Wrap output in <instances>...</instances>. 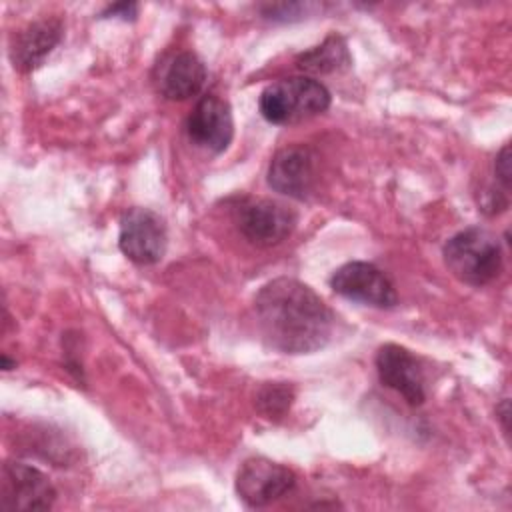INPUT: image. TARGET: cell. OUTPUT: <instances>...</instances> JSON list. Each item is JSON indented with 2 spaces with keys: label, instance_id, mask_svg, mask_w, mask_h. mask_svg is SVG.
Returning a JSON list of instances; mask_svg holds the SVG:
<instances>
[{
  "label": "cell",
  "instance_id": "obj_15",
  "mask_svg": "<svg viewBox=\"0 0 512 512\" xmlns=\"http://www.w3.org/2000/svg\"><path fill=\"white\" fill-rule=\"evenodd\" d=\"M292 400H294L292 386L284 382H268L256 394V408L260 410L262 416L270 420H278L290 410Z\"/></svg>",
  "mask_w": 512,
  "mask_h": 512
},
{
  "label": "cell",
  "instance_id": "obj_4",
  "mask_svg": "<svg viewBox=\"0 0 512 512\" xmlns=\"http://www.w3.org/2000/svg\"><path fill=\"white\" fill-rule=\"evenodd\" d=\"M234 222L240 234L262 248L276 246L296 228V212L268 198H242L234 206Z\"/></svg>",
  "mask_w": 512,
  "mask_h": 512
},
{
  "label": "cell",
  "instance_id": "obj_16",
  "mask_svg": "<svg viewBox=\"0 0 512 512\" xmlns=\"http://www.w3.org/2000/svg\"><path fill=\"white\" fill-rule=\"evenodd\" d=\"M494 174L496 180L502 184V188L508 192L510 190V148L508 144L498 152L494 160Z\"/></svg>",
  "mask_w": 512,
  "mask_h": 512
},
{
  "label": "cell",
  "instance_id": "obj_8",
  "mask_svg": "<svg viewBox=\"0 0 512 512\" xmlns=\"http://www.w3.org/2000/svg\"><path fill=\"white\" fill-rule=\"evenodd\" d=\"M56 502L50 478L26 462H6L0 480V506L4 510H48Z\"/></svg>",
  "mask_w": 512,
  "mask_h": 512
},
{
  "label": "cell",
  "instance_id": "obj_2",
  "mask_svg": "<svg viewBox=\"0 0 512 512\" xmlns=\"http://www.w3.org/2000/svg\"><path fill=\"white\" fill-rule=\"evenodd\" d=\"M328 88L310 76H292L268 84L258 98L264 120L278 126H290L310 120L330 108Z\"/></svg>",
  "mask_w": 512,
  "mask_h": 512
},
{
  "label": "cell",
  "instance_id": "obj_6",
  "mask_svg": "<svg viewBox=\"0 0 512 512\" xmlns=\"http://www.w3.org/2000/svg\"><path fill=\"white\" fill-rule=\"evenodd\" d=\"M296 486V474L268 458H248L236 472V494L250 508H262L286 496Z\"/></svg>",
  "mask_w": 512,
  "mask_h": 512
},
{
  "label": "cell",
  "instance_id": "obj_3",
  "mask_svg": "<svg viewBox=\"0 0 512 512\" xmlns=\"http://www.w3.org/2000/svg\"><path fill=\"white\" fill-rule=\"evenodd\" d=\"M444 262L448 270L464 284L484 286L492 282L504 264V254L498 238L480 226H470L456 232L444 244Z\"/></svg>",
  "mask_w": 512,
  "mask_h": 512
},
{
  "label": "cell",
  "instance_id": "obj_1",
  "mask_svg": "<svg viewBox=\"0 0 512 512\" xmlns=\"http://www.w3.org/2000/svg\"><path fill=\"white\" fill-rule=\"evenodd\" d=\"M254 314L266 346L282 354H310L332 338V310L296 278L266 282L254 296Z\"/></svg>",
  "mask_w": 512,
  "mask_h": 512
},
{
  "label": "cell",
  "instance_id": "obj_7",
  "mask_svg": "<svg viewBox=\"0 0 512 512\" xmlns=\"http://www.w3.org/2000/svg\"><path fill=\"white\" fill-rule=\"evenodd\" d=\"M330 286L336 294L374 308H392L398 302L394 284L374 264L354 260L334 270Z\"/></svg>",
  "mask_w": 512,
  "mask_h": 512
},
{
  "label": "cell",
  "instance_id": "obj_5",
  "mask_svg": "<svg viewBox=\"0 0 512 512\" xmlns=\"http://www.w3.org/2000/svg\"><path fill=\"white\" fill-rule=\"evenodd\" d=\"M118 246L128 260L140 266L160 262L168 246L164 220L150 208H128L120 218Z\"/></svg>",
  "mask_w": 512,
  "mask_h": 512
},
{
  "label": "cell",
  "instance_id": "obj_18",
  "mask_svg": "<svg viewBox=\"0 0 512 512\" xmlns=\"http://www.w3.org/2000/svg\"><path fill=\"white\" fill-rule=\"evenodd\" d=\"M508 406H510V402H508V398H504V400H502V404L496 408V414L500 416V420H502V428H504V432H506V434H508V416H510Z\"/></svg>",
  "mask_w": 512,
  "mask_h": 512
},
{
  "label": "cell",
  "instance_id": "obj_17",
  "mask_svg": "<svg viewBox=\"0 0 512 512\" xmlns=\"http://www.w3.org/2000/svg\"><path fill=\"white\" fill-rule=\"evenodd\" d=\"M138 14V4L136 2H118L110 4L102 10L100 18H120V20H134Z\"/></svg>",
  "mask_w": 512,
  "mask_h": 512
},
{
  "label": "cell",
  "instance_id": "obj_19",
  "mask_svg": "<svg viewBox=\"0 0 512 512\" xmlns=\"http://www.w3.org/2000/svg\"><path fill=\"white\" fill-rule=\"evenodd\" d=\"M2 368L4 370H12V368H16V362H12L6 354H2Z\"/></svg>",
  "mask_w": 512,
  "mask_h": 512
},
{
  "label": "cell",
  "instance_id": "obj_13",
  "mask_svg": "<svg viewBox=\"0 0 512 512\" xmlns=\"http://www.w3.org/2000/svg\"><path fill=\"white\" fill-rule=\"evenodd\" d=\"M62 38V22L44 18L22 28L10 44V60L18 72L38 68Z\"/></svg>",
  "mask_w": 512,
  "mask_h": 512
},
{
  "label": "cell",
  "instance_id": "obj_9",
  "mask_svg": "<svg viewBox=\"0 0 512 512\" xmlns=\"http://www.w3.org/2000/svg\"><path fill=\"white\" fill-rule=\"evenodd\" d=\"M316 154L304 144H294L278 150L268 166V184L272 190L304 200L316 184Z\"/></svg>",
  "mask_w": 512,
  "mask_h": 512
},
{
  "label": "cell",
  "instance_id": "obj_12",
  "mask_svg": "<svg viewBox=\"0 0 512 512\" xmlns=\"http://www.w3.org/2000/svg\"><path fill=\"white\" fill-rule=\"evenodd\" d=\"M206 82V66L192 50L170 54L158 64L156 86L168 100H188L196 96Z\"/></svg>",
  "mask_w": 512,
  "mask_h": 512
},
{
  "label": "cell",
  "instance_id": "obj_10",
  "mask_svg": "<svg viewBox=\"0 0 512 512\" xmlns=\"http://www.w3.org/2000/svg\"><path fill=\"white\" fill-rule=\"evenodd\" d=\"M186 132L196 146L212 154L224 152L234 136L230 104L216 94L202 96L186 120Z\"/></svg>",
  "mask_w": 512,
  "mask_h": 512
},
{
  "label": "cell",
  "instance_id": "obj_11",
  "mask_svg": "<svg viewBox=\"0 0 512 512\" xmlns=\"http://www.w3.org/2000/svg\"><path fill=\"white\" fill-rule=\"evenodd\" d=\"M376 372L380 382L398 392L410 406H420L426 400L422 366L408 348L384 344L376 354Z\"/></svg>",
  "mask_w": 512,
  "mask_h": 512
},
{
  "label": "cell",
  "instance_id": "obj_14",
  "mask_svg": "<svg viewBox=\"0 0 512 512\" xmlns=\"http://www.w3.org/2000/svg\"><path fill=\"white\" fill-rule=\"evenodd\" d=\"M352 62L348 46L342 36L332 34L320 46L302 52L296 66L308 74H332L348 68Z\"/></svg>",
  "mask_w": 512,
  "mask_h": 512
}]
</instances>
